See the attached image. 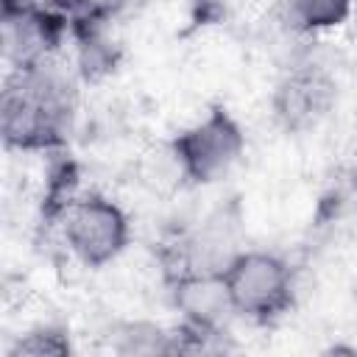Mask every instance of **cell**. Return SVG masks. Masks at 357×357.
Here are the masks:
<instances>
[{
	"label": "cell",
	"instance_id": "obj_1",
	"mask_svg": "<svg viewBox=\"0 0 357 357\" xmlns=\"http://www.w3.org/2000/svg\"><path fill=\"white\" fill-rule=\"evenodd\" d=\"M75 81L53 59L11 70L0 100V134L14 151H59L75 117Z\"/></svg>",
	"mask_w": 357,
	"mask_h": 357
},
{
	"label": "cell",
	"instance_id": "obj_2",
	"mask_svg": "<svg viewBox=\"0 0 357 357\" xmlns=\"http://www.w3.org/2000/svg\"><path fill=\"white\" fill-rule=\"evenodd\" d=\"M223 282L234 312L254 324L279 321L296 301L293 271L273 251L240 248L223 268Z\"/></svg>",
	"mask_w": 357,
	"mask_h": 357
},
{
	"label": "cell",
	"instance_id": "obj_3",
	"mask_svg": "<svg viewBox=\"0 0 357 357\" xmlns=\"http://www.w3.org/2000/svg\"><path fill=\"white\" fill-rule=\"evenodd\" d=\"M170 153L181 178L190 184H215L234 170L245 153V134L226 106H212L198 123L170 139Z\"/></svg>",
	"mask_w": 357,
	"mask_h": 357
},
{
	"label": "cell",
	"instance_id": "obj_4",
	"mask_svg": "<svg viewBox=\"0 0 357 357\" xmlns=\"http://www.w3.org/2000/svg\"><path fill=\"white\" fill-rule=\"evenodd\" d=\"M61 231L73 257L86 268L114 262L131 240L128 215L120 204L100 192L78 195L61 218Z\"/></svg>",
	"mask_w": 357,
	"mask_h": 357
},
{
	"label": "cell",
	"instance_id": "obj_5",
	"mask_svg": "<svg viewBox=\"0 0 357 357\" xmlns=\"http://www.w3.org/2000/svg\"><path fill=\"white\" fill-rule=\"evenodd\" d=\"M337 103L335 75L312 61L293 64L273 86L271 112L287 134H304L321 126Z\"/></svg>",
	"mask_w": 357,
	"mask_h": 357
},
{
	"label": "cell",
	"instance_id": "obj_6",
	"mask_svg": "<svg viewBox=\"0 0 357 357\" xmlns=\"http://www.w3.org/2000/svg\"><path fill=\"white\" fill-rule=\"evenodd\" d=\"M170 282V301L176 312L181 315V326L220 337L229 326V321L237 315L229 298V287L223 282V273L209 271H187L178 273Z\"/></svg>",
	"mask_w": 357,
	"mask_h": 357
},
{
	"label": "cell",
	"instance_id": "obj_7",
	"mask_svg": "<svg viewBox=\"0 0 357 357\" xmlns=\"http://www.w3.org/2000/svg\"><path fill=\"white\" fill-rule=\"evenodd\" d=\"M357 0H284L279 8L284 22L296 33H321L343 25Z\"/></svg>",
	"mask_w": 357,
	"mask_h": 357
},
{
	"label": "cell",
	"instance_id": "obj_8",
	"mask_svg": "<svg viewBox=\"0 0 357 357\" xmlns=\"http://www.w3.org/2000/svg\"><path fill=\"white\" fill-rule=\"evenodd\" d=\"M114 351L120 354H173V332L148 321L120 324L114 332Z\"/></svg>",
	"mask_w": 357,
	"mask_h": 357
},
{
	"label": "cell",
	"instance_id": "obj_9",
	"mask_svg": "<svg viewBox=\"0 0 357 357\" xmlns=\"http://www.w3.org/2000/svg\"><path fill=\"white\" fill-rule=\"evenodd\" d=\"M70 351H73V346H70L67 329L45 324V326H33L25 335H20L14 340V346L8 349V357H22V354H31V357H61V354H70Z\"/></svg>",
	"mask_w": 357,
	"mask_h": 357
},
{
	"label": "cell",
	"instance_id": "obj_10",
	"mask_svg": "<svg viewBox=\"0 0 357 357\" xmlns=\"http://www.w3.org/2000/svg\"><path fill=\"white\" fill-rule=\"evenodd\" d=\"M192 17L198 25H209V22H220L229 11V0H190Z\"/></svg>",
	"mask_w": 357,
	"mask_h": 357
},
{
	"label": "cell",
	"instance_id": "obj_11",
	"mask_svg": "<svg viewBox=\"0 0 357 357\" xmlns=\"http://www.w3.org/2000/svg\"><path fill=\"white\" fill-rule=\"evenodd\" d=\"M50 3H53V6H59V8H64V6H70L73 0H50Z\"/></svg>",
	"mask_w": 357,
	"mask_h": 357
},
{
	"label": "cell",
	"instance_id": "obj_12",
	"mask_svg": "<svg viewBox=\"0 0 357 357\" xmlns=\"http://www.w3.org/2000/svg\"><path fill=\"white\" fill-rule=\"evenodd\" d=\"M265 3H273V6H282L284 0H265Z\"/></svg>",
	"mask_w": 357,
	"mask_h": 357
}]
</instances>
